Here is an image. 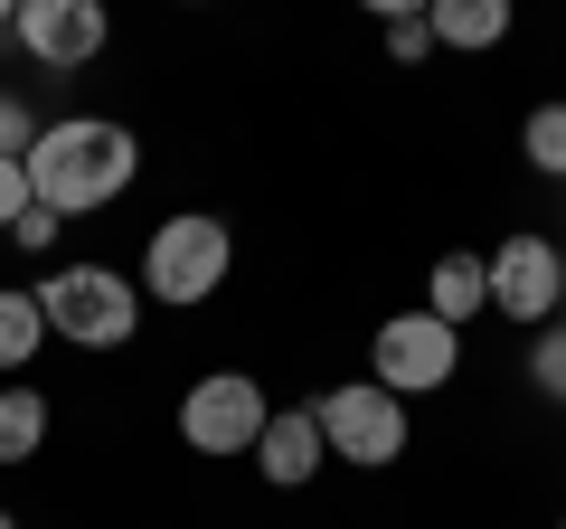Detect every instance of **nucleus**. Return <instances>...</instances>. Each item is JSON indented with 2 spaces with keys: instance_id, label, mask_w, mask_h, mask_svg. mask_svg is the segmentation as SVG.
Instances as JSON below:
<instances>
[{
  "instance_id": "f257e3e1",
  "label": "nucleus",
  "mask_w": 566,
  "mask_h": 529,
  "mask_svg": "<svg viewBox=\"0 0 566 529\" xmlns=\"http://www.w3.org/2000/svg\"><path fill=\"white\" fill-rule=\"evenodd\" d=\"M133 180H142V143H133V123H104V114H57L29 152V199L48 218H95Z\"/></svg>"
},
{
  "instance_id": "f03ea898",
  "label": "nucleus",
  "mask_w": 566,
  "mask_h": 529,
  "mask_svg": "<svg viewBox=\"0 0 566 529\" xmlns=\"http://www.w3.org/2000/svg\"><path fill=\"white\" fill-rule=\"evenodd\" d=\"M237 274V227L208 218V208H180L142 237V303H170V312H199L227 293Z\"/></svg>"
},
{
  "instance_id": "7ed1b4c3",
  "label": "nucleus",
  "mask_w": 566,
  "mask_h": 529,
  "mask_svg": "<svg viewBox=\"0 0 566 529\" xmlns=\"http://www.w3.org/2000/svg\"><path fill=\"white\" fill-rule=\"evenodd\" d=\"M29 293H39V312H48V341H66V350H123L142 331V284L114 274V264H95V256L48 264Z\"/></svg>"
},
{
  "instance_id": "20e7f679",
  "label": "nucleus",
  "mask_w": 566,
  "mask_h": 529,
  "mask_svg": "<svg viewBox=\"0 0 566 529\" xmlns=\"http://www.w3.org/2000/svg\"><path fill=\"white\" fill-rule=\"evenodd\" d=\"M312 416H322V445L331 464H359V473H387L406 454V397H387L378 378H340L312 397Z\"/></svg>"
},
{
  "instance_id": "39448f33",
  "label": "nucleus",
  "mask_w": 566,
  "mask_h": 529,
  "mask_svg": "<svg viewBox=\"0 0 566 529\" xmlns=\"http://www.w3.org/2000/svg\"><path fill=\"white\" fill-rule=\"evenodd\" d=\"M463 369V331H444L434 312H387L378 341H368V378L387 387V397H434V387Z\"/></svg>"
},
{
  "instance_id": "423d86ee",
  "label": "nucleus",
  "mask_w": 566,
  "mask_h": 529,
  "mask_svg": "<svg viewBox=\"0 0 566 529\" xmlns=\"http://www.w3.org/2000/svg\"><path fill=\"white\" fill-rule=\"evenodd\" d=\"M264 416H274L264 378H245V369H208V378H189V397H180V445L189 454H255Z\"/></svg>"
},
{
  "instance_id": "0eeeda50",
  "label": "nucleus",
  "mask_w": 566,
  "mask_h": 529,
  "mask_svg": "<svg viewBox=\"0 0 566 529\" xmlns=\"http://www.w3.org/2000/svg\"><path fill=\"white\" fill-rule=\"evenodd\" d=\"M482 264H491V312H510V322H528V331H547L566 312V256H557V237L510 227Z\"/></svg>"
},
{
  "instance_id": "6e6552de",
  "label": "nucleus",
  "mask_w": 566,
  "mask_h": 529,
  "mask_svg": "<svg viewBox=\"0 0 566 529\" xmlns=\"http://www.w3.org/2000/svg\"><path fill=\"white\" fill-rule=\"evenodd\" d=\"M10 39H20V58H29V66H48V76H76V66H95V58H104L114 20H104L95 0H20Z\"/></svg>"
},
{
  "instance_id": "1a4fd4ad",
  "label": "nucleus",
  "mask_w": 566,
  "mask_h": 529,
  "mask_svg": "<svg viewBox=\"0 0 566 529\" xmlns=\"http://www.w3.org/2000/svg\"><path fill=\"white\" fill-rule=\"evenodd\" d=\"M245 464H255L274 491H303V483H322V464H331V445H322V416H312V407H274Z\"/></svg>"
},
{
  "instance_id": "9d476101",
  "label": "nucleus",
  "mask_w": 566,
  "mask_h": 529,
  "mask_svg": "<svg viewBox=\"0 0 566 529\" xmlns=\"http://www.w3.org/2000/svg\"><path fill=\"white\" fill-rule=\"evenodd\" d=\"M424 312H434L444 331L482 322V312H491V264L472 256V246H453V256H434V274H424Z\"/></svg>"
},
{
  "instance_id": "9b49d317",
  "label": "nucleus",
  "mask_w": 566,
  "mask_h": 529,
  "mask_svg": "<svg viewBox=\"0 0 566 529\" xmlns=\"http://www.w3.org/2000/svg\"><path fill=\"white\" fill-rule=\"evenodd\" d=\"M48 426H57L48 387H29V378H10V387H0V473L39 464V454H48Z\"/></svg>"
},
{
  "instance_id": "f8f14e48",
  "label": "nucleus",
  "mask_w": 566,
  "mask_h": 529,
  "mask_svg": "<svg viewBox=\"0 0 566 529\" xmlns=\"http://www.w3.org/2000/svg\"><path fill=\"white\" fill-rule=\"evenodd\" d=\"M424 29H434V48L482 58V48L510 39V0H424Z\"/></svg>"
},
{
  "instance_id": "ddd939ff",
  "label": "nucleus",
  "mask_w": 566,
  "mask_h": 529,
  "mask_svg": "<svg viewBox=\"0 0 566 529\" xmlns=\"http://www.w3.org/2000/svg\"><path fill=\"white\" fill-rule=\"evenodd\" d=\"M39 350H48V312H39V293H29V284H0V387L20 378Z\"/></svg>"
},
{
  "instance_id": "4468645a",
  "label": "nucleus",
  "mask_w": 566,
  "mask_h": 529,
  "mask_svg": "<svg viewBox=\"0 0 566 529\" xmlns=\"http://www.w3.org/2000/svg\"><path fill=\"white\" fill-rule=\"evenodd\" d=\"M520 152H528V170H538V180H566V104H538V114H528Z\"/></svg>"
},
{
  "instance_id": "2eb2a0df",
  "label": "nucleus",
  "mask_w": 566,
  "mask_h": 529,
  "mask_svg": "<svg viewBox=\"0 0 566 529\" xmlns=\"http://www.w3.org/2000/svg\"><path fill=\"white\" fill-rule=\"evenodd\" d=\"M39 133H48V114L20 95V85H0V162H29V152H39Z\"/></svg>"
},
{
  "instance_id": "dca6fc26",
  "label": "nucleus",
  "mask_w": 566,
  "mask_h": 529,
  "mask_svg": "<svg viewBox=\"0 0 566 529\" xmlns=\"http://www.w3.org/2000/svg\"><path fill=\"white\" fill-rule=\"evenodd\" d=\"M528 378H538V397H547V407H566V312L538 331V341H528Z\"/></svg>"
},
{
  "instance_id": "f3484780",
  "label": "nucleus",
  "mask_w": 566,
  "mask_h": 529,
  "mask_svg": "<svg viewBox=\"0 0 566 529\" xmlns=\"http://www.w3.org/2000/svg\"><path fill=\"white\" fill-rule=\"evenodd\" d=\"M378 20H387V58H397V66L434 58V29H424V10H397V0H378Z\"/></svg>"
},
{
  "instance_id": "a211bd4d",
  "label": "nucleus",
  "mask_w": 566,
  "mask_h": 529,
  "mask_svg": "<svg viewBox=\"0 0 566 529\" xmlns=\"http://www.w3.org/2000/svg\"><path fill=\"white\" fill-rule=\"evenodd\" d=\"M29 208H39V199H29V162H0V237H10Z\"/></svg>"
},
{
  "instance_id": "6ab92c4d",
  "label": "nucleus",
  "mask_w": 566,
  "mask_h": 529,
  "mask_svg": "<svg viewBox=\"0 0 566 529\" xmlns=\"http://www.w3.org/2000/svg\"><path fill=\"white\" fill-rule=\"evenodd\" d=\"M57 237H66V218H48V208H29V218L10 227V246H20V256H48Z\"/></svg>"
},
{
  "instance_id": "aec40b11",
  "label": "nucleus",
  "mask_w": 566,
  "mask_h": 529,
  "mask_svg": "<svg viewBox=\"0 0 566 529\" xmlns=\"http://www.w3.org/2000/svg\"><path fill=\"white\" fill-rule=\"evenodd\" d=\"M0 529H20V510H0Z\"/></svg>"
},
{
  "instance_id": "412c9836",
  "label": "nucleus",
  "mask_w": 566,
  "mask_h": 529,
  "mask_svg": "<svg viewBox=\"0 0 566 529\" xmlns=\"http://www.w3.org/2000/svg\"><path fill=\"white\" fill-rule=\"evenodd\" d=\"M557 227H566V218H557ZM557 256H566V237H557Z\"/></svg>"
},
{
  "instance_id": "4be33fe9",
  "label": "nucleus",
  "mask_w": 566,
  "mask_h": 529,
  "mask_svg": "<svg viewBox=\"0 0 566 529\" xmlns=\"http://www.w3.org/2000/svg\"><path fill=\"white\" fill-rule=\"evenodd\" d=\"M557 529H566V520H557Z\"/></svg>"
}]
</instances>
